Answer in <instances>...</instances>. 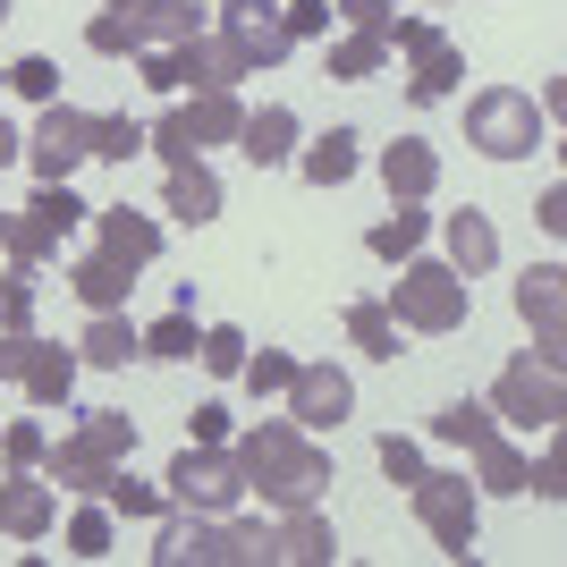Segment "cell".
I'll use <instances>...</instances> for the list:
<instances>
[{
    "mask_svg": "<svg viewBox=\"0 0 567 567\" xmlns=\"http://www.w3.org/2000/svg\"><path fill=\"white\" fill-rule=\"evenodd\" d=\"M229 457H237V474H246V492H262L271 517H280V508H322V492L339 483L331 450H313V432H297V424H255Z\"/></svg>",
    "mask_w": 567,
    "mask_h": 567,
    "instance_id": "cell-1",
    "label": "cell"
},
{
    "mask_svg": "<svg viewBox=\"0 0 567 567\" xmlns=\"http://www.w3.org/2000/svg\"><path fill=\"white\" fill-rule=\"evenodd\" d=\"M381 306H390V322H399V331L441 339V331H466L474 280H466V271H450V262H415V255H406V262H399V288H390Z\"/></svg>",
    "mask_w": 567,
    "mask_h": 567,
    "instance_id": "cell-2",
    "label": "cell"
},
{
    "mask_svg": "<svg viewBox=\"0 0 567 567\" xmlns=\"http://www.w3.org/2000/svg\"><path fill=\"white\" fill-rule=\"evenodd\" d=\"M466 144H474V153H492V162H525V153L543 144V111H534V94H517V85H483V94L466 102Z\"/></svg>",
    "mask_w": 567,
    "mask_h": 567,
    "instance_id": "cell-3",
    "label": "cell"
},
{
    "mask_svg": "<svg viewBox=\"0 0 567 567\" xmlns=\"http://www.w3.org/2000/svg\"><path fill=\"white\" fill-rule=\"evenodd\" d=\"M492 415H508V424H525V432H559V415H567V364H550V355L525 348L517 364L492 381Z\"/></svg>",
    "mask_w": 567,
    "mask_h": 567,
    "instance_id": "cell-4",
    "label": "cell"
},
{
    "mask_svg": "<svg viewBox=\"0 0 567 567\" xmlns=\"http://www.w3.org/2000/svg\"><path fill=\"white\" fill-rule=\"evenodd\" d=\"M162 483H169V508H195V517H229L237 499H246L237 457H229V450H204V441H187V450H178V466H169Z\"/></svg>",
    "mask_w": 567,
    "mask_h": 567,
    "instance_id": "cell-5",
    "label": "cell"
},
{
    "mask_svg": "<svg viewBox=\"0 0 567 567\" xmlns=\"http://www.w3.org/2000/svg\"><path fill=\"white\" fill-rule=\"evenodd\" d=\"M406 492H415V517H424L432 543L450 550V559H466V550H474V525H483V499H474L466 474H415Z\"/></svg>",
    "mask_w": 567,
    "mask_h": 567,
    "instance_id": "cell-6",
    "label": "cell"
},
{
    "mask_svg": "<svg viewBox=\"0 0 567 567\" xmlns=\"http://www.w3.org/2000/svg\"><path fill=\"white\" fill-rule=\"evenodd\" d=\"M34 178H69L76 162H94V111H69V102H43V118H34V136H25L18 153Z\"/></svg>",
    "mask_w": 567,
    "mask_h": 567,
    "instance_id": "cell-7",
    "label": "cell"
},
{
    "mask_svg": "<svg viewBox=\"0 0 567 567\" xmlns=\"http://www.w3.org/2000/svg\"><path fill=\"white\" fill-rule=\"evenodd\" d=\"M355 415V381L339 364H297L288 373V424L297 432H339Z\"/></svg>",
    "mask_w": 567,
    "mask_h": 567,
    "instance_id": "cell-8",
    "label": "cell"
},
{
    "mask_svg": "<svg viewBox=\"0 0 567 567\" xmlns=\"http://www.w3.org/2000/svg\"><path fill=\"white\" fill-rule=\"evenodd\" d=\"M517 313H525V331H534V355L567 364V271L559 262H534L517 280Z\"/></svg>",
    "mask_w": 567,
    "mask_h": 567,
    "instance_id": "cell-9",
    "label": "cell"
},
{
    "mask_svg": "<svg viewBox=\"0 0 567 567\" xmlns=\"http://www.w3.org/2000/svg\"><path fill=\"white\" fill-rule=\"evenodd\" d=\"M220 34L237 43V60L246 69H280L288 51V34H280V0H220Z\"/></svg>",
    "mask_w": 567,
    "mask_h": 567,
    "instance_id": "cell-10",
    "label": "cell"
},
{
    "mask_svg": "<svg viewBox=\"0 0 567 567\" xmlns=\"http://www.w3.org/2000/svg\"><path fill=\"white\" fill-rule=\"evenodd\" d=\"M162 567H237V543H229V517H169L162 543H153Z\"/></svg>",
    "mask_w": 567,
    "mask_h": 567,
    "instance_id": "cell-11",
    "label": "cell"
},
{
    "mask_svg": "<svg viewBox=\"0 0 567 567\" xmlns=\"http://www.w3.org/2000/svg\"><path fill=\"white\" fill-rule=\"evenodd\" d=\"M271 559H297V567H331L339 559V534L322 508H280L271 517Z\"/></svg>",
    "mask_w": 567,
    "mask_h": 567,
    "instance_id": "cell-12",
    "label": "cell"
},
{
    "mask_svg": "<svg viewBox=\"0 0 567 567\" xmlns=\"http://www.w3.org/2000/svg\"><path fill=\"white\" fill-rule=\"evenodd\" d=\"M381 187H390V204H424V195L441 187V153H432L424 136L381 144Z\"/></svg>",
    "mask_w": 567,
    "mask_h": 567,
    "instance_id": "cell-13",
    "label": "cell"
},
{
    "mask_svg": "<svg viewBox=\"0 0 567 567\" xmlns=\"http://www.w3.org/2000/svg\"><path fill=\"white\" fill-rule=\"evenodd\" d=\"M178 69H187V85L195 94H237V85H246V60H237V43L229 34H195V43H178Z\"/></svg>",
    "mask_w": 567,
    "mask_h": 567,
    "instance_id": "cell-14",
    "label": "cell"
},
{
    "mask_svg": "<svg viewBox=\"0 0 567 567\" xmlns=\"http://www.w3.org/2000/svg\"><path fill=\"white\" fill-rule=\"evenodd\" d=\"M94 229H102V255H111V262H127V271H144V262L162 255V220H153V213L102 204V213H94Z\"/></svg>",
    "mask_w": 567,
    "mask_h": 567,
    "instance_id": "cell-15",
    "label": "cell"
},
{
    "mask_svg": "<svg viewBox=\"0 0 567 567\" xmlns=\"http://www.w3.org/2000/svg\"><path fill=\"white\" fill-rule=\"evenodd\" d=\"M51 517H60L51 483H34V474L0 483V534H9V543H43V534H51Z\"/></svg>",
    "mask_w": 567,
    "mask_h": 567,
    "instance_id": "cell-16",
    "label": "cell"
},
{
    "mask_svg": "<svg viewBox=\"0 0 567 567\" xmlns=\"http://www.w3.org/2000/svg\"><path fill=\"white\" fill-rule=\"evenodd\" d=\"M237 153H246L255 169H280V162H297V111H280V102L246 111V127H237Z\"/></svg>",
    "mask_w": 567,
    "mask_h": 567,
    "instance_id": "cell-17",
    "label": "cell"
},
{
    "mask_svg": "<svg viewBox=\"0 0 567 567\" xmlns=\"http://www.w3.org/2000/svg\"><path fill=\"white\" fill-rule=\"evenodd\" d=\"M69 441L85 457H102V466H127V457H136V424H127L118 406H85V415L69 424Z\"/></svg>",
    "mask_w": 567,
    "mask_h": 567,
    "instance_id": "cell-18",
    "label": "cell"
},
{
    "mask_svg": "<svg viewBox=\"0 0 567 567\" xmlns=\"http://www.w3.org/2000/svg\"><path fill=\"white\" fill-rule=\"evenodd\" d=\"M441 237H450V271H466V280H483V271L499 262V229L474 213V204H466V213H450V229H441Z\"/></svg>",
    "mask_w": 567,
    "mask_h": 567,
    "instance_id": "cell-19",
    "label": "cell"
},
{
    "mask_svg": "<svg viewBox=\"0 0 567 567\" xmlns=\"http://www.w3.org/2000/svg\"><path fill=\"white\" fill-rule=\"evenodd\" d=\"M69 288L85 297V313H118V306H127V288H136V271H127V262H111V255L94 246V255L69 271Z\"/></svg>",
    "mask_w": 567,
    "mask_h": 567,
    "instance_id": "cell-20",
    "label": "cell"
},
{
    "mask_svg": "<svg viewBox=\"0 0 567 567\" xmlns=\"http://www.w3.org/2000/svg\"><path fill=\"white\" fill-rule=\"evenodd\" d=\"M355 127H331V136H313L306 153H297V169H306V187H348L355 178V162H364V153H355Z\"/></svg>",
    "mask_w": 567,
    "mask_h": 567,
    "instance_id": "cell-21",
    "label": "cell"
},
{
    "mask_svg": "<svg viewBox=\"0 0 567 567\" xmlns=\"http://www.w3.org/2000/svg\"><path fill=\"white\" fill-rule=\"evenodd\" d=\"M457 85H466V51H457L450 34L415 51V76H406V94H415V102H450Z\"/></svg>",
    "mask_w": 567,
    "mask_h": 567,
    "instance_id": "cell-22",
    "label": "cell"
},
{
    "mask_svg": "<svg viewBox=\"0 0 567 567\" xmlns=\"http://www.w3.org/2000/svg\"><path fill=\"white\" fill-rule=\"evenodd\" d=\"M162 204H169L178 220H187V229H204V220H220V178H213L204 162H187V169H169Z\"/></svg>",
    "mask_w": 567,
    "mask_h": 567,
    "instance_id": "cell-23",
    "label": "cell"
},
{
    "mask_svg": "<svg viewBox=\"0 0 567 567\" xmlns=\"http://www.w3.org/2000/svg\"><path fill=\"white\" fill-rule=\"evenodd\" d=\"M525 466H534V457L517 450V441H474V492H499V499H517L525 492Z\"/></svg>",
    "mask_w": 567,
    "mask_h": 567,
    "instance_id": "cell-24",
    "label": "cell"
},
{
    "mask_svg": "<svg viewBox=\"0 0 567 567\" xmlns=\"http://www.w3.org/2000/svg\"><path fill=\"white\" fill-rule=\"evenodd\" d=\"M127 355H136V322H127V313H94V322H85V339H76V364L118 373Z\"/></svg>",
    "mask_w": 567,
    "mask_h": 567,
    "instance_id": "cell-25",
    "label": "cell"
},
{
    "mask_svg": "<svg viewBox=\"0 0 567 567\" xmlns=\"http://www.w3.org/2000/svg\"><path fill=\"white\" fill-rule=\"evenodd\" d=\"M111 474L118 466H102V457H85L76 441H60V450H43V483H60V492H85V499H102L111 492Z\"/></svg>",
    "mask_w": 567,
    "mask_h": 567,
    "instance_id": "cell-26",
    "label": "cell"
},
{
    "mask_svg": "<svg viewBox=\"0 0 567 567\" xmlns=\"http://www.w3.org/2000/svg\"><path fill=\"white\" fill-rule=\"evenodd\" d=\"M69 390H76V355H69V348H51V339H34L25 399H34V406H69Z\"/></svg>",
    "mask_w": 567,
    "mask_h": 567,
    "instance_id": "cell-27",
    "label": "cell"
},
{
    "mask_svg": "<svg viewBox=\"0 0 567 567\" xmlns=\"http://www.w3.org/2000/svg\"><path fill=\"white\" fill-rule=\"evenodd\" d=\"M136 34L144 43H195V34H204V9H195V0H136Z\"/></svg>",
    "mask_w": 567,
    "mask_h": 567,
    "instance_id": "cell-28",
    "label": "cell"
},
{
    "mask_svg": "<svg viewBox=\"0 0 567 567\" xmlns=\"http://www.w3.org/2000/svg\"><path fill=\"white\" fill-rule=\"evenodd\" d=\"M348 339L373 355V364H399V322H390L381 297H355V306H348Z\"/></svg>",
    "mask_w": 567,
    "mask_h": 567,
    "instance_id": "cell-29",
    "label": "cell"
},
{
    "mask_svg": "<svg viewBox=\"0 0 567 567\" xmlns=\"http://www.w3.org/2000/svg\"><path fill=\"white\" fill-rule=\"evenodd\" d=\"M492 432H499L492 399H450L432 415V441H450V450H474V441H492Z\"/></svg>",
    "mask_w": 567,
    "mask_h": 567,
    "instance_id": "cell-30",
    "label": "cell"
},
{
    "mask_svg": "<svg viewBox=\"0 0 567 567\" xmlns=\"http://www.w3.org/2000/svg\"><path fill=\"white\" fill-rule=\"evenodd\" d=\"M195 348H204V331H195V313H187V306L162 313L153 331H136V355H153V364H187Z\"/></svg>",
    "mask_w": 567,
    "mask_h": 567,
    "instance_id": "cell-31",
    "label": "cell"
},
{
    "mask_svg": "<svg viewBox=\"0 0 567 567\" xmlns=\"http://www.w3.org/2000/svg\"><path fill=\"white\" fill-rule=\"evenodd\" d=\"M187 127H195V144H204V153H213V144H237L246 102H237V94H195V102H187Z\"/></svg>",
    "mask_w": 567,
    "mask_h": 567,
    "instance_id": "cell-32",
    "label": "cell"
},
{
    "mask_svg": "<svg viewBox=\"0 0 567 567\" xmlns=\"http://www.w3.org/2000/svg\"><path fill=\"white\" fill-rule=\"evenodd\" d=\"M424 237H432V213H415V204H399V213H390V220H373V237H364V246H373L381 262H406V255H415V246H424Z\"/></svg>",
    "mask_w": 567,
    "mask_h": 567,
    "instance_id": "cell-33",
    "label": "cell"
},
{
    "mask_svg": "<svg viewBox=\"0 0 567 567\" xmlns=\"http://www.w3.org/2000/svg\"><path fill=\"white\" fill-rule=\"evenodd\" d=\"M25 213L43 220L51 237H69V229H85V220H94V204H76V187H69V178H43V187H34V204H25Z\"/></svg>",
    "mask_w": 567,
    "mask_h": 567,
    "instance_id": "cell-34",
    "label": "cell"
},
{
    "mask_svg": "<svg viewBox=\"0 0 567 567\" xmlns=\"http://www.w3.org/2000/svg\"><path fill=\"white\" fill-rule=\"evenodd\" d=\"M51 246H60V237L43 229V220L34 213H0V255L18 262V271H34V262H51Z\"/></svg>",
    "mask_w": 567,
    "mask_h": 567,
    "instance_id": "cell-35",
    "label": "cell"
},
{
    "mask_svg": "<svg viewBox=\"0 0 567 567\" xmlns=\"http://www.w3.org/2000/svg\"><path fill=\"white\" fill-rule=\"evenodd\" d=\"M322 69H331L339 85H364V76L390 69V43H381V34H348V43H331V60H322Z\"/></svg>",
    "mask_w": 567,
    "mask_h": 567,
    "instance_id": "cell-36",
    "label": "cell"
},
{
    "mask_svg": "<svg viewBox=\"0 0 567 567\" xmlns=\"http://www.w3.org/2000/svg\"><path fill=\"white\" fill-rule=\"evenodd\" d=\"M144 153H162L169 169H187V162H204V144H195L187 111H162V118H153V127H144Z\"/></svg>",
    "mask_w": 567,
    "mask_h": 567,
    "instance_id": "cell-37",
    "label": "cell"
},
{
    "mask_svg": "<svg viewBox=\"0 0 567 567\" xmlns=\"http://www.w3.org/2000/svg\"><path fill=\"white\" fill-rule=\"evenodd\" d=\"M85 51H102V60H136V51H144L136 9H102V18L85 25Z\"/></svg>",
    "mask_w": 567,
    "mask_h": 567,
    "instance_id": "cell-38",
    "label": "cell"
},
{
    "mask_svg": "<svg viewBox=\"0 0 567 567\" xmlns=\"http://www.w3.org/2000/svg\"><path fill=\"white\" fill-rule=\"evenodd\" d=\"M102 499H111V517H169V492H162V483H136L127 466L111 474V492H102Z\"/></svg>",
    "mask_w": 567,
    "mask_h": 567,
    "instance_id": "cell-39",
    "label": "cell"
},
{
    "mask_svg": "<svg viewBox=\"0 0 567 567\" xmlns=\"http://www.w3.org/2000/svg\"><path fill=\"white\" fill-rule=\"evenodd\" d=\"M144 153V118H127V111H111V118H94V162H136Z\"/></svg>",
    "mask_w": 567,
    "mask_h": 567,
    "instance_id": "cell-40",
    "label": "cell"
},
{
    "mask_svg": "<svg viewBox=\"0 0 567 567\" xmlns=\"http://www.w3.org/2000/svg\"><path fill=\"white\" fill-rule=\"evenodd\" d=\"M288 373H297V355H288V348H262V355H246V364H237V381H246L255 399H280Z\"/></svg>",
    "mask_w": 567,
    "mask_h": 567,
    "instance_id": "cell-41",
    "label": "cell"
},
{
    "mask_svg": "<svg viewBox=\"0 0 567 567\" xmlns=\"http://www.w3.org/2000/svg\"><path fill=\"white\" fill-rule=\"evenodd\" d=\"M204 373H220V381H237V364H246V331H237V322H213V331H204Z\"/></svg>",
    "mask_w": 567,
    "mask_h": 567,
    "instance_id": "cell-42",
    "label": "cell"
},
{
    "mask_svg": "<svg viewBox=\"0 0 567 567\" xmlns=\"http://www.w3.org/2000/svg\"><path fill=\"white\" fill-rule=\"evenodd\" d=\"M9 94H25V102H60V60H43V51H25L18 69H9Z\"/></svg>",
    "mask_w": 567,
    "mask_h": 567,
    "instance_id": "cell-43",
    "label": "cell"
},
{
    "mask_svg": "<svg viewBox=\"0 0 567 567\" xmlns=\"http://www.w3.org/2000/svg\"><path fill=\"white\" fill-rule=\"evenodd\" d=\"M111 550V508H76L69 517V559H102Z\"/></svg>",
    "mask_w": 567,
    "mask_h": 567,
    "instance_id": "cell-44",
    "label": "cell"
},
{
    "mask_svg": "<svg viewBox=\"0 0 567 567\" xmlns=\"http://www.w3.org/2000/svg\"><path fill=\"white\" fill-rule=\"evenodd\" d=\"M280 34H288V43H322V34H331V0H288Z\"/></svg>",
    "mask_w": 567,
    "mask_h": 567,
    "instance_id": "cell-45",
    "label": "cell"
},
{
    "mask_svg": "<svg viewBox=\"0 0 567 567\" xmlns=\"http://www.w3.org/2000/svg\"><path fill=\"white\" fill-rule=\"evenodd\" d=\"M43 450H51V441H43V424H0V457H9L18 474H34V466H43Z\"/></svg>",
    "mask_w": 567,
    "mask_h": 567,
    "instance_id": "cell-46",
    "label": "cell"
},
{
    "mask_svg": "<svg viewBox=\"0 0 567 567\" xmlns=\"http://www.w3.org/2000/svg\"><path fill=\"white\" fill-rule=\"evenodd\" d=\"M229 543H237V567H271V525L262 517H229Z\"/></svg>",
    "mask_w": 567,
    "mask_h": 567,
    "instance_id": "cell-47",
    "label": "cell"
},
{
    "mask_svg": "<svg viewBox=\"0 0 567 567\" xmlns=\"http://www.w3.org/2000/svg\"><path fill=\"white\" fill-rule=\"evenodd\" d=\"M331 18H348V34H381V43H390V25H399V18H390V0H339Z\"/></svg>",
    "mask_w": 567,
    "mask_h": 567,
    "instance_id": "cell-48",
    "label": "cell"
},
{
    "mask_svg": "<svg viewBox=\"0 0 567 567\" xmlns=\"http://www.w3.org/2000/svg\"><path fill=\"white\" fill-rule=\"evenodd\" d=\"M381 474H390V483H415V474H424V450H415L406 432H390V441H381Z\"/></svg>",
    "mask_w": 567,
    "mask_h": 567,
    "instance_id": "cell-49",
    "label": "cell"
},
{
    "mask_svg": "<svg viewBox=\"0 0 567 567\" xmlns=\"http://www.w3.org/2000/svg\"><path fill=\"white\" fill-rule=\"evenodd\" d=\"M525 492H534V499H567V466H559V450H543L534 466H525Z\"/></svg>",
    "mask_w": 567,
    "mask_h": 567,
    "instance_id": "cell-50",
    "label": "cell"
},
{
    "mask_svg": "<svg viewBox=\"0 0 567 567\" xmlns=\"http://www.w3.org/2000/svg\"><path fill=\"white\" fill-rule=\"evenodd\" d=\"M34 364V331H0V381H25Z\"/></svg>",
    "mask_w": 567,
    "mask_h": 567,
    "instance_id": "cell-51",
    "label": "cell"
},
{
    "mask_svg": "<svg viewBox=\"0 0 567 567\" xmlns=\"http://www.w3.org/2000/svg\"><path fill=\"white\" fill-rule=\"evenodd\" d=\"M187 432L204 441V450H220V441H229V406H195V415H187Z\"/></svg>",
    "mask_w": 567,
    "mask_h": 567,
    "instance_id": "cell-52",
    "label": "cell"
},
{
    "mask_svg": "<svg viewBox=\"0 0 567 567\" xmlns=\"http://www.w3.org/2000/svg\"><path fill=\"white\" fill-rule=\"evenodd\" d=\"M424 43H441V25H424V18H399V25H390V51H406V60H415Z\"/></svg>",
    "mask_w": 567,
    "mask_h": 567,
    "instance_id": "cell-53",
    "label": "cell"
},
{
    "mask_svg": "<svg viewBox=\"0 0 567 567\" xmlns=\"http://www.w3.org/2000/svg\"><path fill=\"white\" fill-rule=\"evenodd\" d=\"M534 220H543V229L559 237V229H567V187H543V213H534Z\"/></svg>",
    "mask_w": 567,
    "mask_h": 567,
    "instance_id": "cell-54",
    "label": "cell"
},
{
    "mask_svg": "<svg viewBox=\"0 0 567 567\" xmlns=\"http://www.w3.org/2000/svg\"><path fill=\"white\" fill-rule=\"evenodd\" d=\"M18 153H25V136H18V127H9V118H0V169L18 162Z\"/></svg>",
    "mask_w": 567,
    "mask_h": 567,
    "instance_id": "cell-55",
    "label": "cell"
},
{
    "mask_svg": "<svg viewBox=\"0 0 567 567\" xmlns=\"http://www.w3.org/2000/svg\"><path fill=\"white\" fill-rule=\"evenodd\" d=\"M111 9H136V0H111Z\"/></svg>",
    "mask_w": 567,
    "mask_h": 567,
    "instance_id": "cell-56",
    "label": "cell"
},
{
    "mask_svg": "<svg viewBox=\"0 0 567 567\" xmlns=\"http://www.w3.org/2000/svg\"><path fill=\"white\" fill-rule=\"evenodd\" d=\"M0 25H9V0H0Z\"/></svg>",
    "mask_w": 567,
    "mask_h": 567,
    "instance_id": "cell-57",
    "label": "cell"
},
{
    "mask_svg": "<svg viewBox=\"0 0 567 567\" xmlns=\"http://www.w3.org/2000/svg\"><path fill=\"white\" fill-rule=\"evenodd\" d=\"M0 85H9V69H0Z\"/></svg>",
    "mask_w": 567,
    "mask_h": 567,
    "instance_id": "cell-58",
    "label": "cell"
},
{
    "mask_svg": "<svg viewBox=\"0 0 567 567\" xmlns=\"http://www.w3.org/2000/svg\"><path fill=\"white\" fill-rule=\"evenodd\" d=\"M0 280H9V271H0Z\"/></svg>",
    "mask_w": 567,
    "mask_h": 567,
    "instance_id": "cell-59",
    "label": "cell"
}]
</instances>
